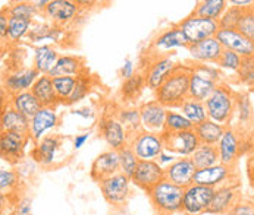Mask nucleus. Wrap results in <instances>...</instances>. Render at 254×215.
I'll use <instances>...</instances> for the list:
<instances>
[{
  "mask_svg": "<svg viewBox=\"0 0 254 215\" xmlns=\"http://www.w3.org/2000/svg\"><path fill=\"white\" fill-rule=\"evenodd\" d=\"M192 68L185 65H177L163 84L154 91L156 101L163 107H181L182 103L190 97V78Z\"/></svg>",
  "mask_w": 254,
  "mask_h": 215,
  "instance_id": "f257e3e1",
  "label": "nucleus"
},
{
  "mask_svg": "<svg viewBox=\"0 0 254 215\" xmlns=\"http://www.w3.org/2000/svg\"><path fill=\"white\" fill-rule=\"evenodd\" d=\"M147 196L157 215H174L182 211L184 187L174 184L172 181L163 179L157 183Z\"/></svg>",
  "mask_w": 254,
  "mask_h": 215,
  "instance_id": "f03ea898",
  "label": "nucleus"
},
{
  "mask_svg": "<svg viewBox=\"0 0 254 215\" xmlns=\"http://www.w3.org/2000/svg\"><path fill=\"white\" fill-rule=\"evenodd\" d=\"M204 104L210 120L223 126H229L235 113L237 94L228 85H219Z\"/></svg>",
  "mask_w": 254,
  "mask_h": 215,
  "instance_id": "7ed1b4c3",
  "label": "nucleus"
},
{
  "mask_svg": "<svg viewBox=\"0 0 254 215\" xmlns=\"http://www.w3.org/2000/svg\"><path fill=\"white\" fill-rule=\"evenodd\" d=\"M219 78H220V73L213 66H209V65L194 66L191 71V78H190V97L188 98L206 103V100L219 86Z\"/></svg>",
  "mask_w": 254,
  "mask_h": 215,
  "instance_id": "20e7f679",
  "label": "nucleus"
},
{
  "mask_svg": "<svg viewBox=\"0 0 254 215\" xmlns=\"http://www.w3.org/2000/svg\"><path fill=\"white\" fill-rule=\"evenodd\" d=\"M178 27L181 28V31L187 38L188 45L213 38L220 30L218 21L200 18L194 15H190L185 19H182L181 22H178Z\"/></svg>",
  "mask_w": 254,
  "mask_h": 215,
  "instance_id": "39448f33",
  "label": "nucleus"
},
{
  "mask_svg": "<svg viewBox=\"0 0 254 215\" xmlns=\"http://www.w3.org/2000/svg\"><path fill=\"white\" fill-rule=\"evenodd\" d=\"M216 189L195 184L184 189V201H182V213L187 215H201L207 213L212 199L215 196Z\"/></svg>",
  "mask_w": 254,
  "mask_h": 215,
  "instance_id": "423d86ee",
  "label": "nucleus"
},
{
  "mask_svg": "<svg viewBox=\"0 0 254 215\" xmlns=\"http://www.w3.org/2000/svg\"><path fill=\"white\" fill-rule=\"evenodd\" d=\"M131 179L121 172L99 183L100 192L112 207H122L131 196Z\"/></svg>",
  "mask_w": 254,
  "mask_h": 215,
  "instance_id": "0eeeda50",
  "label": "nucleus"
},
{
  "mask_svg": "<svg viewBox=\"0 0 254 215\" xmlns=\"http://www.w3.org/2000/svg\"><path fill=\"white\" fill-rule=\"evenodd\" d=\"M128 145L134 149L138 160L143 161H154L159 158V155L165 151V143L162 139V135L141 130L137 135H134Z\"/></svg>",
  "mask_w": 254,
  "mask_h": 215,
  "instance_id": "6e6552de",
  "label": "nucleus"
},
{
  "mask_svg": "<svg viewBox=\"0 0 254 215\" xmlns=\"http://www.w3.org/2000/svg\"><path fill=\"white\" fill-rule=\"evenodd\" d=\"M162 139H163L166 151L181 155V157H191L195 152V149L200 146V139L194 129L175 132V133L163 132Z\"/></svg>",
  "mask_w": 254,
  "mask_h": 215,
  "instance_id": "1a4fd4ad",
  "label": "nucleus"
},
{
  "mask_svg": "<svg viewBox=\"0 0 254 215\" xmlns=\"http://www.w3.org/2000/svg\"><path fill=\"white\" fill-rule=\"evenodd\" d=\"M216 38L222 44L223 50L234 51L243 59L254 57V41L243 36L237 28H220Z\"/></svg>",
  "mask_w": 254,
  "mask_h": 215,
  "instance_id": "9d476101",
  "label": "nucleus"
},
{
  "mask_svg": "<svg viewBox=\"0 0 254 215\" xmlns=\"http://www.w3.org/2000/svg\"><path fill=\"white\" fill-rule=\"evenodd\" d=\"M163 179H165V167H162L156 160L154 161L140 160L135 173L131 177V181L147 193Z\"/></svg>",
  "mask_w": 254,
  "mask_h": 215,
  "instance_id": "9b49d317",
  "label": "nucleus"
},
{
  "mask_svg": "<svg viewBox=\"0 0 254 215\" xmlns=\"http://www.w3.org/2000/svg\"><path fill=\"white\" fill-rule=\"evenodd\" d=\"M99 132L105 142L110 146L113 151H119L124 146L128 145V133L122 123L116 119V116H103L99 123Z\"/></svg>",
  "mask_w": 254,
  "mask_h": 215,
  "instance_id": "f8f14e48",
  "label": "nucleus"
},
{
  "mask_svg": "<svg viewBox=\"0 0 254 215\" xmlns=\"http://www.w3.org/2000/svg\"><path fill=\"white\" fill-rule=\"evenodd\" d=\"M140 114H141L143 130L159 133V135L165 132L168 108L163 107L159 101L153 100V101H147L144 104H141Z\"/></svg>",
  "mask_w": 254,
  "mask_h": 215,
  "instance_id": "ddd939ff",
  "label": "nucleus"
},
{
  "mask_svg": "<svg viewBox=\"0 0 254 215\" xmlns=\"http://www.w3.org/2000/svg\"><path fill=\"white\" fill-rule=\"evenodd\" d=\"M197 170L198 169L192 163L191 157H181L175 160L171 166L165 167V179L185 189L194 183Z\"/></svg>",
  "mask_w": 254,
  "mask_h": 215,
  "instance_id": "4468645a",
  "label": "nucleus"
},
{
  "mask_svg": "<svg viewBox=\"0 0 254 215\" xmlns=\"http://www.w3.org/2000/svg\"><path fill=\"white\" fill-rule=\"evenodd\" d=\"M119 172H121V163H119L118 151L108 149L94 158L90 169V177L94 181L100 183L102 180L108 179Z\"/></svg>",
  "mask_w": 254,
  "mask_h": 215,
  "instance_id": "2eb2a0df",
  "label": "nucleus"
},
{
  "mask_svg": "<svg viewBox=\"0 0 254 215\" xmlns=\"http://www.w3.org/2000/svg\"><path fill=\"white\" fill-rule=\"evenodd\" d=\"M177 65L178 63H175L174 59H171L169 56H156L145 68V73H143L147 82V88L156 91Z\"/></svg>",
  "mask_w": 254,
  "mask_h": 215,
  "instance_id": "dca6fc26",
  "label": "nucleus"
},
{
  "mask_svg": "<svg viewBox=\"0 0 254 215\" xmlns=\"http://www.w3.org/2000/svg\"><path fill=\"white\" fill-rule=\"evenodd\" d=\"M58 114L53 107H41L30 120V138L33 142H40L46 133L58 126Z\"/></svg>",
  "mask_w": 254,
  "mask_h": 215,
  "instance_id": "f3484780",
  "label": "nucleus"
},
{
  "mask_svg": "<svg viewBox=\"0 0 254 215\" xmlns=\"http://www.w3.org/2000/svg\"><path fill=\"white\" fill-rule=\"evenodd\" d=\"M28 141H31L30 135L16 133V132H1V138H0L1 157L10 163H16L18 160L22 158Z\"/></svg>",
  "mask_w": 254,
  "mask_h": 215,
  "instance_id": "a211bd4d",
  "label": "nucleus"
},
{
  "mask_svg": "<svg viewBox=\"0 0 254 215\" xmlns=\"http://www.w3.org/2000/svg\"><path fill=\"white\" fill-rule=\"evenodd\" d=\"M218 154H219V163L228 167H234V164L237 163L240 154H241V141L238 133L232 129V128H226L223 136L220 138L218 143Z\"/></svg>",
  "mask_w": 254,
  "mask_h": 215,
  "instance_id": "6ab92c4d",
  "label": "nucleus"
},
{
  "mask_svg": "<svg viewBox=\"0 0 254 215\" xmlns=\"http://www.w3.org/2000/svg\"><path fill=\"white\" fill-rule=\"evenodd\" d=\"M40 75L41 73L37 71L34 66L9 73L4 78V89H6V92L10 94V97L16 95L19 92H24V91H31L33 85L36 84Z\"/></svg>",
  "mask_w": 254,
  "mask_h": 215,
  "instance_id": "aec40b11",
  "label": "nucleus"
},
{
  "mask_svg": "<svg viewBox=\"0 0 254 215\" xmlns=\"http://www.w3.org/2000/svg\"><path fill=\"white\" fill-rule=\"evenodd\" d=\"M232 170H234V167H228V166H223L219 163L213 167L197 170V173L194 176V183L218 189L220 186L231 184V183H228V180H231L232 177Z\"/></svg>",
  "mask_w": 254,
  "mask_h": 215,
  "instance_id": "412c9836",
  "label": "nucleus"
},
{
  "mask_svg": "<svg viewBox=\"0 0 254 215\" xmlns=\"http://www.w3.org/2000/svg\"><path fill=\"white\" fill-rule=\"evenodd\" d=\"M78 10V3L71 0H50L43 15L47 19H50L55 25H65L73 21Z\"/></svg>",
  "mask_w": 254,
  "mask_h": 215,
  "instance_id": "4be33fe9",
  "label": "nucleus"
},
{
  "mask_svg": "<svg viewBox=\"0 0 254 215\" xmlns=\"http://www.w3.org/2000/svg\"><path fill=\"white\" fill-rule=\"evenodd\" d=\"M187 50L190 53V57L198 63H216L223 53V47L216 37L197 44H191L187 47Z\"/></svg>",
  "mask_w": 254,
  "mask_h": 215,
  "instance_id": "5701e85b",
  "label": "nucleus"
},
{
  "mask_svg": "<svg viewBox=\"0 0 254 215\" xmlns=\"http://www.w3.org/2000/svg\"><path fill=\"white\" fill-rule=\"evenodd\" d=\"M187 48L188 47V41L181 31V28L177 25H172L171 28L165 30L162 34L154 38V41L151 43V50H154L159 56V53H166L175 48Z\"/></svg>",
  "mask_w": 254,
  "mask_h": 215,
  "instance_id": "b1692460",
  "label": "nucleus"
},
{
  "mask_svg": "<svg viewBox=\"0 0 254 215\" xmlns=\"http://www.w3.org/2000/svg\"><path fill=\"white\" fill-rule=\"evenodd\" d=\"M237 198H238V190L234 184L220 186L215 192V196L207 210V214H229L231 210L237 205Z\"/></svg>",
  "mask_w": 254,
  "mask_h": 215,
  "instance_id": "393cba45",
  "label": "nucleus"
},
{
  "mask_svg": "<svg viewBox=\"0 0 254 215\" xmlns=\"http://www.w3.org/2000/svg\"><path fill=\"white\" fill-rule=\"evenodd\" d=\"M61 146V138L58 135H47L30 151L31 158L41 166H50L55 161L56 152Z\"/></svg>",
  "mask_w": 254,
  "mask_h": 215,
  "instance_id": "a878e982",
  "label": "nucleus"
},
{
  "mask_svg": "<svg viewBox=\"0 0 254 215\" xmlns=\"http://www.w3.org/2000/svg\"><path fill=\"white\" fill-rule=\"evenodd\" d=\"M1 132H16L30 135V119H27L22 113L6 106L1 111Z\"/></svg>",
  "mask_w": 254,
  "mask_h": 215,
  "instance_id": "bb28decb",
  "label": "nucleus"
},
{
  "mask_svg": "<svg viewBox=\"0 0 254 215\" xmlns=\"http://www.w3.org/2000/svg\"><path fill=\"white\" fill-rule=\"evenodd\" d=\"M31 94L36 97L41 107H53L59 103L55 88H53V79L50 75H40L36 84L31 88Z\"/></svg>",
  "mask_w": 254,
  "mask_h": 215,
  "instance_id": "cd10ccee",
  "label": "nucleus"
},
{
  "mask_svg": "<svg viewBox=\"0 0 254 215\" xmlns=\"http://www.w3.org/2000/svg\"><path fill=\"white\" fill-rule=\"evenodd\" d=\"M87 71L85 62L79 56H61L56 62L55 68L49 73L52 78L55 76H78L82 72Z\"/></svg>",
  "mask_w": 254,
  "mask_h": 215,
  "instance_id": "c85d7f7f",
  "label": "nucleus"
},
{
  "mask_svg": "<svg viewBox=\"0 0 254 215\" xmlns=\"http://www.w3.org/2000/svg\"><path fill=\"white\" fill-rule=\"evenodd\" d=\"M200 143H204V145H213V146H218L220 138L223 136L225 130H226V126L223 125H219L216 122L207 119L204 120L203 123L197 125L194 128Z\"/></svg>",
  "mask_w": 254,
  "mask_h": 215,
  "instance_id": "c756f323",
  "label": "nucleus"
},
{
  "mask_svg": "<svg viewBox=\"0 0 254 215\" xmlns=\"http://www.w3.org/2000/svg\"><path fill=\"white\" fill-rule=\"evenodd\" d=\"M59 57V53L52 45H40L34 50V68L41 75H49Z\"/></svg>",
  "mask_w": 254,
  "mask_h": 215,
  "instance_id": "7c9ffc66",
  "label": "nucleus"
},
{
  "mask_svg": "<svg viewBox=\"0 0 254 215\" xmlns=\"http://www.w3.org/2000/svg\"><path fill=\"white\" fill-rule=\"evenodd\" d=\"M144 88H147V82L143 73H135L132 78L129 79H124L122 85H121V98L127 103H134L140 98V95L143 94Z\"/></svg>",
  "mask_w": 254,
  "mask_h": 215,
  "instance_id": "2f4dec72",
  "label": "nucleus"
},
{
  "mask_svg": "<svg viewBox=\"0 0 254 215\" xmlns=\"http://www.w3.org/2000/svg\"><path fill=\"white\" fill-rule=\"evenodd\" d=\"M115 116H116V119L122 123V126L125 128V130H127L129 139H131L134 135H137L138 132L143 130L140 107L121 108L119 111H116ZM128 142H129V141H128Z\"/></svg>",
  "mask_w": 254,
  "mask_h": 215,
  "instance_id": "473e14b6",
  "label": "nucleus"
},
{
  "mask_svg": "<svg viewBox=\"0 0 254 215\" xmlns=\"http://www.w3.org/2000/svg\"><path fill=\"white\" fill-rule=\"evenodd\" d=\"M9 106H12L19 113H22L30 120L36 116L37 111L41 108L40 103L36 100V97L31 94V91H24V92H19V94L10 97Z\"/></svg>",
  "mask_w": 254,
  "mask_h": 215,
  "instance_id": "72a5a7b5",
  "label": "nucleus"
},
{
  "mask_svg": "<svg viewBox=\"0 0 254 215\" xmlns=\"http://www.w3.org/2000/svg\"><path fill=\"white\" fill-rule=\"evenodd\" d=\"M226 9H228V1H225V0H203V1L197 3V6L194 7V12L191 15L219 21Z\"/></svg>",
  "mask_w": 254,
  "mask_h": 215,
  "instance_id": "f704fd0d",
  "label": "nucleus"
},
{
  "mask_svg": "<svg viewBox=\"0 0 254 215\" xmlns=\"http://www.w3.org/2000/svg\"><path fill=\"white\" fill-rule=\"evenodd\" d=\"M191 160H192V163L195 164V167L198 170L207 169V167H213V166L219 164L218 148L213 146V145L200 143V146L191 155Z\"/></svg>",
  "mask_w": 254,
  "mask_h": 215,
  "instance_id": "c9c22d12",
  "label": "nucleus"
},
{
  "mask_svg": "<svg viewBox=\"0 0 254 215\" xmlns=\"http://www.w3.org/2000/svg\"><path fill=\"white\" fill-rule=\"evenodd\" d=\"M180 111L194 125V128L209 119L206 104L197 100H191V98L185 100L180 107Z\"/></svg>",
  "mask_w": 254,
  "mask_h": 215,
  "instance_id": "e433bc0d",
  "label": "nucleus"
},
{
  "mask_svg": "<svg viewBox=\"0 0 254 215\" xmlns=\"http://www.w3.org/2000/svg\"><path fill=\"white\" fill-rule=\"evenodd\" d=\"M52 79H53V88H55L59 103L66 104L76 86V76H55Z\"/></svg>",
  "mask_w": 254,
  "mask_h": 215,
  "instance_id": "4c0bfd02",
  "label": "nucleus"
},
{
  "mask_svg": "<svg viewBox=\"0 0 254 215\" xmlns=\"http://www.w3.org/2000/svg\"><path fill=\"white\" fill-rule=\"evenodd\" d=\"M191 129H194V125L182 114L181 111L168 110L165 132L175 133V132H184V130H191Z\"/></svg>",
  "mask_w": 254,
  "mask_h": 215,
  "instance_id": "58836bf2",
  "label": "nucleus"
},
{
  "mask_svg": "<svg viewBox=\"0 0 254 215\" xmlns=\"http://www.w3.org/2000/svg\"><path fill=\"white\" fill-rule=\"evenodd\" d=\"M118 154H119V163H121V173L131 179L134 176L137 164L140 161L138 157L135 155L134 149L129 145H127L122 149H119Z\"/></svg>",
  "mask_w": 254,
  "mask_h": 215,
  "instance_id": "ea45409f",
  "label": "nucleus"
},
{
  "mask_svg": "<svg viewBox=\"0 0 254 215\" xmlns=\"http://www.w3.org/2000/svg\"><path fill=\"white\" fill-rule=\"evenodd\" d=\"M4 12L9 18H19V19L31 21L33 16L37 13V9L34 6V1H15L9 7H6Z\"/></svg>",
  "mask_w": 254,
  "mask_h": 215,
  "instance_id": "a19ab883",
  "label": "nucleus"
},
{
  "mask_svg": "<svg viewBox=\"0 0 254 215\" xmlns=\"http://www.w3.org/2000/svg\"><path fill=\"white\" fill-rule=\"evenodd\" d=\"M31 21L19 19V18H9V28H7V40L16 43L30 34Z\"/></svg>",
  "mask_w": 254,
  "mask_h": 215,
  "instance_id": "79ce46f5",
  "label": "nucleus"
},
{
  "mask_svg": "<svg viewBox=\"0 0 254 215\" xmlns=\"http://www.w3.org/2000/svg\"><path fill=\"white\" fill-rule=\"evenodd\" d=\"M90 88H91V76H88V72L84 71L81 75L76 76V86H75L72 95L66 104L71 106V104H75V103L84 100L87 97V94L90 92Z\"/></svg>",
  "mask_w": 254,
  "mask_h": 215,
  "instance_id": "37998d69",
  "label": "nucleus"
},
{
  "mask_svg": "<svg viewBox=\"0 0 254 215\" xmlns=\"http://www.w3.org/2000/svg\"><path fill=\"white\" fill-rule=\"evenodd\" d=\"M235 113L238 114V119L243 125H247L253 119V107L250 103V98L247 94H238L237 95V106Z\"/></svg>",
  "mask_w": 254,
  "mask_h": 215,
  "instance_id": "c03bdc74",
  "label": "nucleus"
},
{
  "mask_svg": "<svg viewBox=\"0 0 254 215\" xmlns=\"http://www.w3.org/2000/svg\"><path fill=\"white\" fill-rule=\"evenodd\" d=\"M246 9H240L235 6H229L225 13L222 15V18L219 19V27L220 28H237L240 19L243 18Z\"/></svg>",
  "mask_w": 254,
  "mask_h": 215,
  "instance_id": "a18cd8bd",
  "label": "nucleus"
},
{
  "mask_svg": "<svg viewBox=\"0 0 254 215\" xmlns=\"http://www.w3.org/2000/svg\"><path fill=\"white\" fill-rule=\"evenodd\" d=\"M59 34H61V30L58 28V25L53 24V27L43 25L36 30H31L28 38L31 43H37V41H44V40H58Z\"/></svg>",
  "mask_w": 254,
  "mask_h": 215,
  "instance_id": "49530a36",
  "label": "nucleus"
},
{
  "mask_svg": "<svg viewBox=\"0 0 254 215\" xmlns=\"http://www.w3.org/2000/svg\"><path fill=\"white\" fill-rule=\"evenodd\" d=\"M241 63H243V57L238 56L234 51H229V50H223L222 56L219 57V60L216 62L218 68H222V69H226V71L231 72H238Z\"/></svg>",
  "mask_w": 254,
  "mask_h": 215,
  "instance_id": "de8ad7c7",
  "label": "nucleus"
},
{
  "mask_svg": "<svg viewBox=\"0 0 254 215\" xmlns=\"http://www.w3.org/2000/svg\"><path fill=\"white\" fill-rule=\"evenodd\" d=\"M237 30L243 34L244 37H247L249 40L254 41V7L246 9L243 18L240 19Z\"/></svg>",
  "mask_w": 254,
  "mask_h": 215,
  "instance_id": "09e8293b",
  "label": "nucleus"
},
{
  "mask_svg": "<svg viewBox=\"0 0 254 215\" xmlns=\"http://www.w3.org/2000/svg\"><path fill=\"white\" fill-rule=\"evenodd\" d=\"M237 75L241 84L254 88V57L243 59V63L237 72Z\"/></svg>",
  "mask_w": 254,
  "mask_h": 215,
  "instance_id": "8fccbe9b",
  "label": "nucleus"
},
{
  "mask_svg": "<svg viewBox=\"0 0 254 215\" xmlns=\"http://www.w3.org/2000/svg\"><path fill=\"white\" fill-rule=\"evenodd\" d=\"M18 186V174L12 170H6L1 169L0 170V189H1V195H4V192L12 190L13 187Z\"/></svg>",
  "mask_w": 254,
  "mask_h": 215,
  "instance_id": "3c124183",
  "label": "nucleus"
},
{
  "mask_svg": "<svg viewBox=\"0 0 254 215\" xmlns=\"http://www.w3.org/2000/svg\"><path fill=\"white\" fill-rule=\"evenodd\" d=\"M30 198H21L16 204L15 215H33V205Z\"/></svg>",
  "mask_w": 254,
  "mask_h": 215,
  "instance_id": "603ef678",
  "label": "nucleus"
},
{
  "mask_svg": "<svg viewBox=\"0 0 254 215\" xmlns=\"http://www.w3.org/2000/svg\"><path fill=\"white\" fill-rule=\"evenodd\" d=\"M231 215H254V204L250 202H237V205L231 210Z\"/></svg>",
  "mask_w": 254,
  "mask_h": 215,
  "instance_id": "864d4df0",
  "label": "nucleus"
},
{
  "mask_svg": "<svg viewBox=\"0 0 254 215\" xmlns=\"http://www.w3.org/2000/svg\"><path fill=\"white\" fill-rule=\"evenodd\" d=\"M135 75V68H134V62L131 59H125L124 65L121 68V76L122 79H129Z\"/></svg>",
  "mask_w": 254,
  "mask_h": 215,
  "instance_id": "5fc2aeb1",
  "label": "nucleus"
},
{
  "mask_svg": "<svg viewBox=\"0 0 254 215\" xmlns=\"http://www.w3.org/2000/svg\"><path fill=\"white\" fill-rule=\"evenodd\" d=\"M175 160H178V158H177L172 152H169V151H166V149H165V151L159 155V158H157L156 161H157L162 167H163L165 164H166V167H168V166H171Z\"/></svg>",
  "mask_w": 254,
  "mask_h": 215,
  "instance_id": "6e6d98bb",
  "label": "nucleus"
},
{
  "mask_svg": "<svg viewBox=\"0 0 254 215\" xmlns=\"http://www.w3.org/2000/svg\"><path fill=\"white\" fill-rule=\"evenodd\" d=\"M7 28H9V16L6 15L4 10H1V15H0V37H1V40L7 38Z\"/></svg>",
  "mask_w": 254,
  "mask_h": 215,
  "instance_id": "4d7b16f0",
  "label": "nucleus"
},
{
  "mask_svg": "<svg viewBox=\"0 0 254 215\" xmlns=\"http://www.w3.org/2000/svg\"><path fill=\"white\" fill-rule=\"evenodd\" d=\"M72 114L75 116H81L82 119H94V111L91 107H82L73 110Z\"/></svg>",
  "mask_w": 254,
  "mask_h": 215,
  "instance_id": "13d9d810",
  "label": "nucleus"
},
{
  "mask_svg": "<svg viewBox=\"0 0 254 215\" xmlns=\"http://www.w3.org/2000/svg\"><path fill=\"white\" fill-rule=\"evenodd\" d=\"M228 4L240 7V9H250V7H254V0H231L228 1Z\"/></svg>",
  "mask_w": 254,
  "mask_h": 215,
  "instance_id": "bf43d9fd",
  "label": "nucleus"
},
{
  "mask_svg": "<svg viewBox=\"0 0 254 215\" xmlns=\"http://www.w3.org/2000/svg\"><path fill=\"white\" fill-rule=\"evenodd\" d=\"M90 138V133H81V135H76L73 138V148L75 149H81L84 146V143L88 141Z\"/></svg>",
  "mask_w": 254,
  "mask_h": 215,
  "instance_id": "052dcab7",
  "label": "nucleus"
},
{
  "mask_svg": "<svg viewBox=\"0 0 254 215\" xmlns=\"http://www.w3.org/2000/svg\"><path fill=\"white\" fill-rule=\"evenodd\" d=\"M180 215H187V214H184V213H181V214H180Z\"/></svg>",
  "mask_w": 254,
  "mask_h": 215,
  "instance_id": "680f3d73",
  "label": "nucleus"
}]
</instances>
